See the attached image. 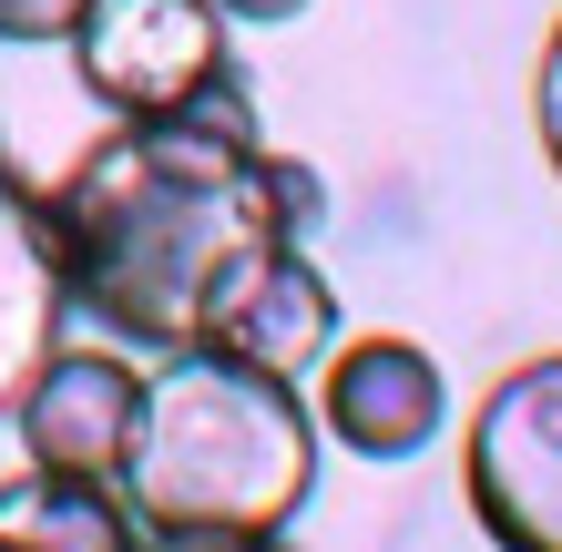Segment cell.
I'll return each instance as SVG.
<instances>
[{
    "label": "cell",
    "mask_w": 562,
    "mask_h": 552,
    "mask_svg": "<svg viewBox=\"0 0 562 552\" xmlns=\"http://www.w3.org/2000/svg\"><path fill=\"white\" fill-rule=\"evenodd\" d=\"M42 215H52L72 307L154 359L215 348L246 286L296 246L277 154L256 134V103L236 72L194 92L184 113L92 134L42 194Z\"/></svg>",
    "instance_id": "6da1fadb"
},
{
    "label": "cell",
    "mask_w": 562,
    "mask_h": 552,
    "mask_svg": "<svg viewBox=\"0 0 562 552\" xmlns=\"http://www.w3.org/2000/svg\"><path fill=\"white\" fill-rule=\"evenodd\" d=\"M317 492V419L296 379L236 359V348H184L144 379L123 502L144 532H286Z\"/></svg>",
    "instance_id": "7a4b0ae2"
},
{
    "label": "cell",
    "mask_w": 562,
    "mask_h": 552,
    "mask_svg": "<svg viewBox=\"0 0 562 552\" xmlns=\"http://www.w3.org/2000/svg\"><path fill=\"white\" fill-rule=\"evenodd\" d=\"M460 492H471L481 542L562 552V348L481 388L471 440H460Z\"/></svg>",
    "instance_id": "3957f363"
},
{
    "label": "cell",
    "mask_w": 562,
    "mask_h": 552,
    "mask_svg": "<svg viewBox=\"0 0 562 552\" xmlns=\"http://www.w3.org/2000/svg\"><path fill=\"white\" fill-rule=\"evenodd\" d=\"M61 42H72L82 92L113 123L184 113L194 92H215L236 72V42H225L215 0H82V21L61 31Z\"/></svg>",
    "instance_id": "277c9868"
},
{
    "label": "cell",
    "mask_w": 562,
    "mask_h": 552,
    "mask_svg": "<svg viewBox=\"0 0 562 552\" xmlns=\"http://www.w3.org/2000/svg\"><path fill=\"white\" fill-rule=\"evenodd\" d=\"M21 450L42 471H82L123 492V461H134V419H144V379L103 359V348H52V369L21 388Z\"/></svg>",
    "instance_id": "5b68a950"
},
{
    "label": "cell",
    "mask_w": 562,
    "mask_h": 552,
    "mask_svg": "<svg viewBox=\"0 0 562 552\" xmlns=\"http://www.w3.org/2000/svg\"><path fill=\"white\" fill-rule=\"evenodd\" d=\"M450 419V379L419 338H348L327 348V430L358 461H419Z\"/></svg>",
    "instance_id": "8992f818"
},
{
    "label": "cell",
    "mask_w": 562,
    "mask_h": 552,
    "mask_svg": "<svg viewBox=\"0 0 562 552\" xmlns=\"http://www.w3.org/2000/svg\"><path fill=\"white\" fill-rule=\"evenodd\" d=\"M61 317H72V286H61V256H52V215H42V194L0 165V419L52 369Z\"/></svg>",
    "instance_id": "52a82bcc"
},
{
    "label": "cell",
    "mask_w": 562,
    "mask_h": 552,
    "mask_svg": "<svg viewBox=\"0 0 562 552\" xmlns=\"http://www.w3.org/2000/svg\"><path fill=\"white\" fill-rule=\"evenodd\" d=\"M215 348H236V359L277 369V379H307V369H327V348H338V286H327L307 256L286 246L277 267L246 286V307L225 317Z\"/></svg>",
    "instance_id": "ba28073f"
},
{
    "label": "cell",
    "mask_w": 562,
    "mask_h": 552,
    "mask_svg": "<svg viewBox=\"0 0 562 552\" xmlns=\"http://www.w3.org/2000/svg\"><path fill=\"white\" fill-rule=\"evenodd\" d=\"M0 532L21 552H134L144 522L113 481H82V471H11L0 481Z\"/></svg>",
    "instance_id": "9c48e42d"
},
{
    "label": "cell",
    "mask_w": 562,
    "mask_h": 552,
    "mask_svg": "<svg viewBox=\"0 0 562 552\" xmlns=\"http://www.w3.org/2000/svg\"><path fill=\"white\" fill-rule=\"evenodd\" d=\"M532 134H542V165L562 174V21L542 31V61H532Z\"/></svg>",
    "instance_id": "30bf717a"
},
{
    "label": "cell",
    "mask_w": 562,
    "mask_h": 552,
    "mask_svg": "<svg viewBox=\"0 0 562 552\" xmlns=\"http://www.w3.org/2000/svg\"><path fill=\"white\" fill-rule=\"evenodd\" d=\"M82 21V0H0V42H61Z\"/></svg>",
    "instance_id": "8fae6325"
},
{
    "label": "cell",
    "mask_w": 562,
    "mask_h": 552,
    "mask_svg": "<svg viewBox=\"0 0 562 552\" xmlns=\"http://www.w3.org/2000/svg\"><path fill=\"white\" fill-rule=\"evenodd\" d=\"M277 194H286V225H296V236L327 225V174L317 165H286V154H277Z\"/></svg>",
    "instance_id": "7c38bea8"
},
{
    "label": "cell",
    "mask_w": 562,
    "mask_h": 552,
    "mask_svg": "<svg viewBox=\"0 0 562 552\" xmlns=\"http://www.w3.org/2000/svg\"><path fill=\"white\" fill-rule=\"evenodd\" d=\"M134 552H286L277 532H144Z\"/></svg>",
    "instance_id": "4fadbf2b"
},
{
    "label": "cell",
    "mask_w": 562,
    "mask_h": 552,
    "mask_svg": "<svg viewBox=\"0 0 562 552\" xmlns=\"http://www.w3.org/2000/svg\"><path fill=\"white\" fill-rule=\"evenodd\" d=\"M215 11H225V21H296L307 0H215Z\"/></svg>",
    "instance_id": "5bb4252c"
},
{
    "label": "cell",
    "mask_w": 562,
    "mask_h": 552,
    "mask_svg": "<svg viewBox=\"0 0 562 552\" xmlns=\"http://www.w3.org/2000/svg\"><path fill=\"white\" fill-rule=\"evenodd\" d=\"M0 165H11V134H0Z\"/></svg>",
    "instance_id": "9a60e30c"
},
{
    "label": "cell",
    "mask_w": 562,
    "mask_h": 552,
    "mask_svg": "<svg viewBox=\"0 0 562 552\" xmlns=\"http://www.w3.org/2000/svg\"><path fill=\"white\" fill-rule=\"evenodd\" d=\"M0 552H21V542H11V532H0Z\"/></svg>",
    "instance_id": "2e32d148"
}]
</instances>
